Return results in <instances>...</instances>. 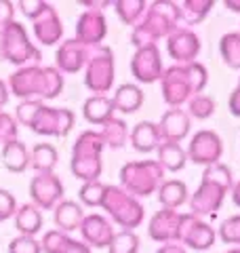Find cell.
Returning a JSON list of instances; mask_svg holds the SVG:
<instances>
[{"instance_id":"1","label":"cell","mask_w":240,"mask_h":253,"mask_svg":"<svg viewBox=\"0 0 240 253\" xmlns=\"http://www.w3.org/2000/svg\"><path fill=\"white\" fill-rule=\"evenodd\" d=\"M206 83H209V72L202 63H175L160 76L162 99L166 101V106L181 108L192 97L202 93Z\"/></svg>"},{"instance_id":"2","label":"cell","mask_w":240,"mask_h":253,"mask_svg":"<svg viewBox=\"0 0 240 253\" xmlns=\"http://www.w3.org/2000/svg\"><path fill=\"white\" fill-rule=\"evenodd\" d=\"M232 186H234V179H232V169L228 165L217 163L206 167L198 190L190 199L192 215H215L226 201V194L232 190Z\"/></svg>"},{"instance_id":"3","label":"cell","mask_w":240,"mask_h":253,"mask_svg":"<svg viewBox=\"0 0 240 253\" xmlns=\"http://www.w3.org/2000/svg\"><path fill=\"white\" fill-rule=\"evenodd\" d=\"M179 11L175 2H152L141 21L131 32V42L141 49V46L156 44L160 38H169L179 26Z\"/></svg>"},{"instance_id":"4","label":"cell","mask_w":240,"mask_h":253,"mask_svg":"<svg viewBox=\"0 0 240 253\" xmlns=\"http://www.w3.org/2000/svg\"><path fill=\"white\" fill-rule=\"evenodd\" d=\"M21 123L40 135L66 137L74 129V114L66 108H46L40 101H26L17 108Z\"/></svg>"},{"instance_id":"5","label":"cell","mask_w":240,"mask_h":253,"mask_svg":"<svg viewBox=\"0 0 240 253\" xmlns=\"http://www.w3.org/2000/svg\"><path fill=\"white\" fill-rule=\"evenodd\" d=\"M11 86L19 97H57L63 89V76L55 68H26L13 76Z\"/></svg>"},{"instance_id":"6","label":"cell","mask_w":240,"mask_h":253,"mask_svg":"<svg viewBox=\"0 0 240 253\" xmlns=\"http://www.w3.org/2000/svg\"><path fill=\"white\" fill-rule=\"evenodd\" d=\"M164 181V169L158 161H135L120 169V188L135 199L154 194Z\"/></svg>"},{"instance_id":"7","label":"cell","mask_w":240,"mask_h":253,"mask_svg":"<svg viewBox=\"0 0 240 253\" xmlns=\"http://www.w3.org/2000/svg\"><path fill=\"white\" fill-rule=\"evenodd\" d=\"M103 141L99 131H84L76 139L72 150V173L82 181H97L101 177V152Z\"/></svg>"},{"instance_id":"8","label":"cell","mask_w":240,"mask_h":253,"mask_svg":"<svg viewBox=\"0 0 240 253\" xmlns=\"http://www.w3.org/2000/svg\"><path fill=\"white\" fill-rule=\"evenodd\" d=\"M101 207L108 211L114 224H118L122 230H131L137 228L143 221V207L135 196L126 194L120 186H106L103 192Z\"/></svg>"},{"instance_id":"9","label":"cell","mask_w":240,"mask_h":253,"mask_svg":"<svg viewBox=\"0 0 240 253\" xmlns=\"http://www.w3.org/2000/svg\"><path fill=\"white\" fill-rule=\"evenodd\" d=\"M84 84L95 95H103L114 84V53L110 46H91L89 59L84 63Z\"/></svg>"},{"instance_id":"10","label":"cell","mask_w":240,"mask_h":253,"mask_svg":"<svg viewBox=\"0 0 240 253\" xmlns=\"http://www.w3.org/2000/svg\"><path fill=\"white\" fill-rule=\"evenodd\" d=\"M82 4L89 6V9L78 17L76 41H80L86 46H99L108 34V23H106V15L97 6H110V2H82Z\"/></svg>"},{"instance_id":"11","label":"cell","mask_w":240,"mask_h":253,"mask_svg":"<svg viewBox=\"0 0 240 253\" xmlns=\"http://www.w3.org/2000/svg\"><path fill=\"white\" fill-rule=\"evenodd\" d=\"M215 230L202 221L200 217L192 215V213H181L179 221V234H177V245H188L190 249L204 251L215 245Z\"/></svg>"},{"instance_id":"12","label":"cell","mask_w":240,"mask_h":253,"mask_svg":"<svg viewBox=\"0 0 240 253\" xmlns=\"http://www.w3.org/2000/svg\"><path fill=\"white\" fill-rule=\"evenodd\" d=\"M221 154H223L221 137L215 131H206V129L194 133V137H192L190 146L186 150V156L192 163L194 165H206V167L217 165Z\"/></svg>"},{"instance_id":"13","label":"cell","mask_w":240,"mask_h":253,"mask_svg":"<svg viewBox=\"0 0 240 253\" xmlns=\"http://www.w3.org/2000/svg\"><path fill=\"white\" fill-rule=\"evenodd\" d=\"M131 72L135 76V81L143 84H152L160 81L164 70H162V59H160V51L156 44L141 46V49L135 51L131 59Z\"/></svg>"},{"instance_id":"14","label":"cell","mask_w":240,"mask_h":253,"mask_svg":"<svg viewBox=\"0 0 240 253\" xmlns=\"http://www.w3.org/2000/svg\"><path fill=\"white\" fill-rule=\"evenodd\" d=\"M114 226L108 217L99 215V213H91V215H84L82 224H80V234H82V241L86 247H95V249H106L110 247L112 239H114Z\"/></svg>"},{"instance_id":"15","label":"cell","mask_w":240,"mask_h":253,"mask_svg":"<svg viewBox=\"0 0 240 253\" xmlns=\"http://www.w3.org/2000/svg\"><path fill=\"white\" fill-rule=\"evenodd\" d=\"M166 51L177 63H192L200 53V38L192 30L181 26L166 38Z\"/></svg>"},{"instance_id":"16","label":"cell","mask_w":240,"mask_h":253,"mask_svg":"<svg viewBox=\"0 0 240 253\" xmlns=\"http://www.w3.org/2000/svg\"><path fill=\"white\" fill-rule=\"evenodd\" d=\"M30 194L38 207L53 209L63 196V184L53 173H38L30 184Z\"/></svg>"},{"instance_id":"17","label":"cell","mask_w":240,"mask_h":253,"mask_svg":"<svg viewBox=\"0 0 240 253\" xmlns=\"http://www.w3.org/2000/svg\"><path fill=\"white\" fill-rule=\"evenodd\" d=\"M179 221H181V213H177L175 209H164L162 207L150 219V226H148L150 239H154L156 243H162V245L177 243Z\"/></svg>"},{"instance_id":"18","label":"cell","mask_w":240,"mask_h":253,"mask_svg":"<svg viewBox=\"0 0 240 253\" xmlns=\"http://www.w3.org/2000/svg\"><path fill=\"white\" fill-rule=\"evenodd\" d=\"M158 131L162 141H173V144H179L190 135V116L186 110L181 108H169L162 114L158 123Z\"/></svg>"},{"instance_id":"19","label":"cell","mask_w":240,"mask_h":253,"mask_svg":"<svg viewBox=\"0 0 240 253\" xmlns=\"http://www.w3.org/2000/svg\"><path fill=\"white\" fill-rule=\"evenodd\" d=\"M89 53H91V46L82 44L76 38L72 41H66L59 51H57V66H59V72H66V74H74L80 72L84 68L86 59H89Z\"/></svg>"},{"instance_id":"20","label":"cell","mask_w":240,"mask_h":253,"mask_svg":"<svg viewBox=\"0 0 240 253\" xmlns=\"http://www.w3.org/2000/svg\"><path fill=\"white\" fill-rule=\"evenodd\" d=\"M36 23H34V32H36V38L42 44H55L61 38L63 34V28H61V19L57 17V13L51 4L42 6V11L36 15Z\"/></svg>"},{"instance_id":"21","label":"cell","mask_w":240,"mask_h":253,"mask_svg":"<svg viewBox=\"0 0 240 253\" xmlns=\"http://www.w3.org/2000/svg\"><path fill=\"white\" fill-rule=\"evenodd\" d=\"M129 139L133 148L137 152L143 154H150L158 150V146L162 144V137H160V131H158V125L152 123V121H141L133 126V131L129 133Z\"/></svg>"},{"instance_id":"22","label":"cell","mask_w":240,"mask_h":253,"mask_svg":"<svg viewBox=\"0 0 240 253\" xmlns=\"http://www.w3.org/2000/svg\"><path fill=\"white\" fill-rule=\"evenodd\" d=\"M114 104L108 95H91L82 106V114L86 118V123H91L95 126H101L103 123H108L110 118H114Z\"/></svg>"},{"instance_id":"23","label":"cell","mask_w":240,"mask_h":253,"mask_svg":"<svg viewBox=\"0 0 240 253\" xmlns=\"http://www.w3.org/2000/svg\"><path fill=\"white\" fill-rule=\"evenodd\" d=\"M156 194H158V203L164 209L177 211L181 205L188 203V186L181 179H164L156 190Z\"/></svg>"},{"instance_id":"24","label":"cell","mask_w":240,"mask_h":253,"mask_svg":"<svg viewBox=\"0 0 240 253\" xmlns=\"http://www.w3.org/2000/svg\"><path fill=\"white\" fill-rule=\"evenodd\" d=\"M46 253H91V249L84 243L70 239L66 232L61 230H51L44 234L42 247Z\"/></svg>"},{"instance_id":"25","label":"cell","mask_w":240,"mask_h":253,"mask_svg":"<svg viewBox=\"0 0 240 253\" xmlns=\"http://www.w3.org/2000/svg\"><path fill=\"white\" fill-rule=\"evenodd\" d=\"M110 99L114 104V110H118L122 114H133L143 104V91L137 84L126 83V84H120L114 93V97H110Z\"/></svg>"},{"instance_id":"26","label":"cell","mask_w":240,"mask_h":253,"mask_svg":"<svg viewBox=\"0 0 240 253\" xmlns=\"http://www.w3.org/2000/svg\"><path fill=\"white\" fill-rule=\"evenodd\" d=\"M84 219V211L78 203L74 201H61L57 207H55V224L61 232H72L80 228Z\"/></svg>"},{"instance_id":"27","label":"cell","mask_w":240,"mask_h":253,"mask_svg":"<svg viewBox=\"0 0 240 253\" xmlns=\"http://www.w3.org/2000/svg\"><path fill=\"white\" fill-rule=\"evenodd\" d=\"M188 163L186 150H183L179 144H173V141H162L158 146V165L164 171H181Z\"/></svg>"},{"instance_id":"28","label":"cell","mask_w":240,"mask_h":253,"mask_svg":"<svg viewBox=\"0 0 240 253\" xmlns=\"http://www.w3.org/2000/svg\"><path fill=\"white\" fill-rule=\"evenodd\" d=\"M215 6L213 0H186V2L177 4L179 11V21L186 26H196V23L202 21L206 15L211 13V9Z\"/></svg>"},{"instance_id":"29","label":"cell","mask_w":240,"mask_h":253,"mask_svg":"<svg viewBox=\"0 0 240 253\" xmlns=\"http://www.w3.org/2000/svg\"><path fill=\"white\" fill-rule=\"evenodd\" d=\"M99 135H101V141H103V146H106V148L118 150V148H122L126 144L129 129H126L124 121H120V118H110L108 123L101 125Z\"/></svg>"},{"instance_id":"30","label":"cell","mask_w":240,"mask_h":253,"mask_svg":"<svg viewBox=\"0 0 240 253\" xmlns=\"http://www.w3.org/2000/svg\"><path fill=\"white\" fill-rule=\"evenodd\" d=\"M15 224H17L19 232H23V236H34L42 228V213L34 205H23L15 215Z\"/></svg>"},{"instance_id":"31","label":"cell","mask_w":240,"mask_h":253,"mask_svg":"<svg viewBox=\"0 0 240 253\" xmlns=\"http://www.w3.org/2000/svg\"><path fill=\"white\" fill-rule=\"evenodd\" d=\"M112 6L116 9V15L120 17V21L135 28L141 21L143 13H146L148 2L146 0H118V2H112Z\"/></svg>"},{"instance_id":"32","label":"cell","mask_w":240,"mask_h":253,"mask_svg":"<svg viewBox=\"0 0 240 253\" xmlns=\"http://www.w3.org/2000/svg\"><path fill=\"white\" fill-rule=\"evenodd\" d=\"M219 53L228 68L240 70V32H230V34L221 36Z\"/></svg>"},{"instance_id":"33","label":"cell","mask_w":240,"mask_h":253,"mask_svg":"<svg viewBox=\"0 0 240 253\" xmlns=\"http://www.w3.org/2000/svg\"><path fill=\"white\" fill-rule=\"evenodd\" d=\"M32 167H34L38 173H51L57 165V150H55L51 144H38L32 152Z\"/></svg>"},{"instance_id":"34","label":"cell","mask_w":240,"mask_h":253,"mask_svg":"<svg viewBox=\"0 0 240 253\" xmlns=\"http://www.w3.org/2000/svg\"><path fill=\"white\" fill-rule=\"evenodd\" d=\"M4 165L6 169L11 171H23L30 165V154L23 144H19V141H9V144L4 146Z\"/></svg>"},{"instance_id":"35","label":"cell","mask_w":240,"mask_h":253,"mask_svg":"<svg viewBox=\"0 0 240 253\" xmlns=\"http://www.w3.org/2000/svg\"><path fill=\"white\" fill-rule=\"evenodd\" d=\"M215 114V99L206 93H200L188 101V116L196 121H206Z\"/></svg>"},{"instance_id":"36","label":"cell","mask_w":240,"mask_h":253,"mask_svg":"<svg viewBox=\"0 0 240 253\" xmlns=\"http://www.w3.org/2000/svg\"><path fill=\"white\" fill-rule=\"evenodd\" d=\"M110 253H137L139 251V236L131 230L114 232V239L110 243Z\"/></svg>"},{"instance_id":"37","label":"cell","mask_w":240,"mask_h":253,"mask_svg":"<svg viewBox=\"0 0 240 253\" xmlns=\"http://www.w3.org/2000/svg\"><path fill=\"white\" fill-rule=\"evenodd\" d=\"M103 192H106V184L101 181H84L82 188H80V203L89 205V207H101V201H103Z\"/></svg>"},{"instance_id":"38","label":"cell","mask_w":240,"mask_h":253,"mask_svg":"<svg viewBox=\"0 0 240 253\" xmlns=\"http://www.w3.org/2000/svg\"><path fill=\"white\" fill-rule=\"evenodd\" d=\"M219 239L226 245H238L240 247V215H232L221 224Z\"/></svg>"},{"instance_id":"39","label":"cell","mask_w":240,"mask_h":253,"mask_svg":"<svg viewBox=\"0 0 240 253\" xmlns=\"http://www.w3.org/2000/svg\"><path fill=\"white\" fill-rule=\"evenodd\" d=\"M40 243H36L32 236H19L9 247V253H40Z\"/></svg>"},{"instance_id":"40","label":"cell","mask_w":240,"mask_h":253,"mask_svg":"<svg viewBox=\"0 0 240 253\" xmlns=\"http://www.w3.org/2000/svg\"><path fill=\"white\" fill-rule=\"evenodd\" d=\"M13 211H15V199H13L9 192L0 190V219L9 217Z\"/></svg>"},{"instance_id":"41","label":"cell","mask_w":240,"mask_h":253,"mask_svg":"<svg viewBox=\"0 0 240 253\" xmlns=\"http://www.w3.org/2000/svg\"><path fill=\"white\" fill-rule=\"evenodd\" d=\"M230 112L240 118V81H238V86L234 89V93H232V97H230Z\"/></svg>"},{"instance_id":"42","label":"cell","mask_w":240,"mask_h":253,"mask_svg":"<svg viewBox=\"0 0 240 253\" xmlns=\"http://www.w3.org/2000/svg\"><path fill=\"white\" fill-rule=\"evenodd\" d=\"M156 253H186V249H183L181 245H177V243H169V245H162Z\"/></svg>"},{"instance_id":"43","label":"cell","mask_w":240,"mask_h":253,"mask_svg":"<svg viewBox=\"0 0 240 253\" xmlns=\"http://www.w3.org/2000/svg\"><path fill=\"white\" fill-rule=\"evenodd\" d=\"M230 192H232V201H234V205H236V207L240 209V181H238V184L232 186Z\"/></svg>"},{"instance_id":"44","label":"cell","mask_w":240,"mask_h":253,"mask_svg":"<svg viewBox=\"0 0 240 253\" xmlns=\"http://www.w3.org/2000/svg\"><path fill=\"white\" fill-rule=\"evenodd\" d=\"M226 6H228L230 11L240 13V0H226Z\"/></svg>"},{"instance_id":"45","label":"cell","mask_w":240,"mask_h":253,"mask_svg":"<svg viewBox=\"0 0 240 253\" xmlns=\"http://www.w3.org/2000/svg\"><path fill=\"white\" fill-rule=\"evenodd\" d=\"M226 253H240V247H234V249H230V251H226Z\"/></svg>"}]
</instances>
